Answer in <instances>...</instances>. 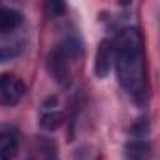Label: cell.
Wrapping results in <instances>:
<instances>
[{
	"label": "cell",
	"instance_id": "obj_1",
	"mask_svg": "<svg viewBox=\"0 0 160 160\" xmlns=\"http://www.w3.org/2000/svg\"><path fill=\"white\" fill-rule=\"evenodd\" d=\"M115 70L121 85L134 96H141L147 87L143 42L138 28H122L111 40Z\"/></svg>",
	"mask_w": 160,
	"mask_h": 160
},
{
	"label": "cell",
	"instance_id": "obj_2",
	"mask_svg": "<svg viewBox=\"0 0 160 160\" xmlns=\"http://www.w3.org/2000/svg\"><path fill=\"white\" fill-rule=\"evenodd\" d=\"M27 87L21 79L13 73H2L0 75V104L6 108H13L21 102L25 96Z\"/></svg>",
	"mask_w": 160,
	"mask_h": 160
},
{
	"label": "cell",
	"instance_id": "obj_3",
	"mask_svg": "<svg viewBox=\"0 0 160 160\" xmlns=\"http://www.w3.org/2000/svg\"><path fill=\"white\" fill-rule=\"evenodd\" d=\"M70 64H72V60L62 53V49L58 45L47 57V70H49L51 77L60 85L70 81Z\"/></svg>",
	"mask_w": 160,
	"mask_h": 160
},
{
	"label": "cell",
	"instance_id": "obj_4",
	"mask_svg": "<svg viewBox=\"0 0 160 160\" xmlns=\"http://www.w3.org/2000/svg\"><path fill=\"white\" fill-rule=\"evenodd\" d=\"M111 66H113V47H111V40L106 38L100 42L98 51H96V62H94L96 77H100V79L108 77Z\"/></svg>",
	"mask_w": 160,
	"mask_h": 160
},
{
	"label": "cell",
	"instance_id": "obj_5",
	"mask_svg": "<svg viewBox=\"0 0 160 160\" xmlns=\"http://www.w3.org/2000/svg\"><path fill=\"white\" fill-rule=\"evenodd\" d=\"M151 145L141 138H134L124 147V160H149Z\"/></svg>",
	"mask_w": 160,
	"mask_h": 160
},
{
	"label": "cell",
	"instance_id": "obj_6",
	"mask_svg": "<svg viewBox=\"0 0 160 160\" xmlns=\"http://www.w3.org/2000/svg\"><path fill=\"white\" fill-rule=\"evenodd\" d=\"M19 149L17 134L13 130H0V160H13Z\"/></svg>",
	"mask_w": 160,
	"mask_h": 160
},
{
	"label": "cell",
	"instance_id": "obj_7",
	"mask_svg": "<svg viewBox=\"0 0 160 160\" xmlns=\"http://www.w3.org/2000/svg\"><path fill=\"white\" fill-rule=\"evenodd\" d=\"M23 23L21 12L13 8H0V32H12Z\"/></svg>",
	"mask_w": 160,
	"mask_h": 160
},
{
	"label": "cell",
	"instance_id": "obj_8",
	"mask_svg": "<svg viewBox=\"0 0 160 160\" xmlns=\"http://www.w3.org/2000/svg\"><path fill=\"white\" fill-rule=\"evenodd\" d=\"M62 122V113L60 111H49L42 117V126L45 130H57Z\"/></svg>",
	"mask_w": 160,
	"mask_h": 160
},
{
	"label": "cell",
	"instance_id": "obj_9",
	"mask_svg": "<svg viewBox=\"0 0 160 160\" xmlns=\"http://www.w3.org/2000/svg\"><path fill=\"white\" fill-rule=\"evenodd\" d=\"M23 51V45L13 43V45H0V62H8L15 57H19Z\"/></svg>",
	"mask_w": 160,
	"mask_h": 160
},
{
	"label": "cell",
	"instance_id": "obj_10",
	"mask_svg": "<svg viewBox=\"0 0 160 160\" xmlns=\"http://www.w3.org/2000/svg\"><path fill=\"white\" fill-rule=\"evenodd\" d=\"M45 8H47V13H49L51 17H58V15H62L64 10H66L64 2H58V0H51V2H47Z\"/></svg>",
	"mask_w": 160,
	"mask_h": 160
}]
</instances>
